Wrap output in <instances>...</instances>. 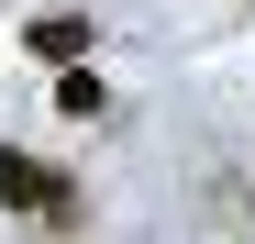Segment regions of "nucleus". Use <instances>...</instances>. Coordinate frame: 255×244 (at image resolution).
I'll list each match as a JSON object with an SVG mask.
<instances>
[{"mask_svg":"<svg viewBox=\"0 0 255 244\" xmlns=\"http://www.w3.org/2000/svg\"><path fill=\"white\" fill-rule=\"evenodd\" d=\"M0 211H33V222H78V178L45 167V155H22V144H0Z\"/></svg>","mask_w":255,"mask_h":244,"instance_id":"f257e3e1","label":"nucleus"},{"mask_svg":"<svg viewBox=\"0 0 255 244\" xmlns=\"http://www.w3.org/2000/svg\"><path fill=\"white\" fill-rule=\"evenodd\" d=\"M22 45L45 56V67H89L100 33H89V11H33V22H22Z\"/></svg>","mask_w":255,"mask_h":244,"instance_id":"f03ea898","label":"nucleus"},{"mask_svg":"<svg viewBox=\"0 0 255 244\" xmlns=\"http://www.w3.org/2000/svg\"><path fill=\"white\" fill-rule=\"evenodd\" d=\"M56 111H67V122H100V111H111V89H100L89 67H67V78H56Z\"/></svg>","mask_w":255,"mask_h":244,"instance_id":"7ed1b4c3","label":"nucleus"}]
</instances>
